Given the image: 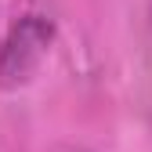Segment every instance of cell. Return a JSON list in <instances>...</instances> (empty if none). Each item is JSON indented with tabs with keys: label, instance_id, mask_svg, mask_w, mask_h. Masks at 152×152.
<instances>
[{
	"label": "cell",
	"instance_id": "cell-1",
	"mask_svg": "<svg viewBox=\"0 0 152 152\" xmlns=\"http://www.w3.org/2000/svg\"><path fill=\"white\" fill-rule=\"evenodd\" d=\"M51 22L40 15H22L18 22L11 26L7 33V44L0 51V83L4 87H15L33 76V69L44 62V54L51 47Z\"/></svg>",
	"mask_w": 152,
	"mask_h": 152
}]
</instances>
